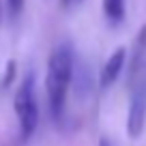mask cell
Instances as JSON below:
<instances>
[{
    "mask_svg": "<svg viewBox=\"0 0 146 146\" xmlns=\"http://www.w3.org/2000/svg\"><path fill=\"white\" fill-rule=\"evenodd\" d=\"M73 69H75V54L69 43H60L54 47L50 60H47V73H45V90H47V103L50 112L56 120L62 118L67 92L71 88Z\"/></svg>",
    "mask_w": 146,
    "mask_h": 146,
    "instance_id": "6da1fadb",
    "label": "cell"
},
{
    "mask_svg": "<svg viewBox=\"0 0 146 146\" xmlns=\"http://www.w3.org/2000/svg\"><path fill=\"white\" fill-rule=\"evenodd\" d=\"M13 75H15V62L11 60V62H9V71H7V73H5V78H2V88L9 86V84L13 82Z\"/></svg>",
    "mask_w": 146,
    "mask_h": 146,
    "instance_id": "8992f818",
    "label": "cell"
},
{
    "mask_svg": "<svg viewBox=\"0 0 146 146\" xmlns=\"http://www.w3.org/2000/svg\"><path fill=\"white\" fill-rule=\"evenodd\" d=\"M15 116H17L19 125V140L26 142L30 140V135L36 131L39 125V105H36V92H35V73L28 71L24 75V80L19 82L17 92L13 99Z\"/></svg>",
    "mask_w": 146,
    "mask_h": 146,
    "instance_id": "7a4b0ae2",
    "label": "cell"
},
{
    "mask_svg": "<svg viewBox=\"0 0 146 146\" xmlns=\"http://www.w3.org/2000/svg\"><path fill=\"white\" fill-rule=\"evenodd\" d=\"M103 15L110 24H120L125 19V0H101Z\"/></svg>",
    "mask_w": 146,
    "mask_h": 146,
    "instance_id": "277c9868",
    "label": "cell"
},
{
    "mask_svg": "<svg viewBox=\"0 0 146 146\" xmlns=\"http://www.w3.org/2000/svg\"><path fill=\"white\" fill-rule=\"evenodd\" d=\"M127 58H129V56H127V50H125V47H118V50H116L114 54H112V56L103 62V67H101V75H99L101 88L112 86V84L118 80V75H120V71H123Z\"/></svg>",
    "mask_w": 146,
    "mask_h": 146,
    "instance_id": "3957f363",
    "label": "cell"
},
{
    "mask_svg": "<svg viewBox=\"0 0 146 146\" xmlns=\"http://www.w3.org/2000/svg\"><path fill=\"white\" fill-rule=\"evenodd\" d=\"M24 2H26V0H7V11H9L11 19H15L19 13H22V9H24Z\"/></svg>",
    "mask_w": 146,
    "mask_h": 146,
    "instance_id": "5b68a950",
    "label": "cell"
},
{
    "mask_svg": "<svg viewBox=\"0 0 146 146\" xmlns=\"http://www.w3.org/2000/svg\"><path fill=\"white\" fill-rule=\"evenodd\" d=\"M84 0H60V5L64 7V9H75V7H80Z\"/></svg>",
    "mask_w": 146,
    "mask_h": 146,
    "instance_id": "52a82bcc",
    "label": "cell"
},
{
    "mask_svg": "<svg viewBox=\"0 0 146 146\" xmlns=\"http://www.w3.org/2000/svg\"><path fill=\"white\" fill-rule=\"evenodd\" d=\"M99 146H112V142H110V140H105V137H103V140H101V144Z\"/></svg>",
    "mask_w": 146,
    "mask_h": 146,
    "instance_id": "ba28073f",
    "label": "cell"
}]
</instances>
